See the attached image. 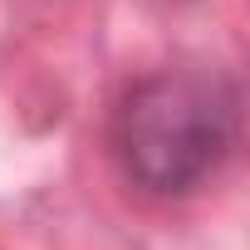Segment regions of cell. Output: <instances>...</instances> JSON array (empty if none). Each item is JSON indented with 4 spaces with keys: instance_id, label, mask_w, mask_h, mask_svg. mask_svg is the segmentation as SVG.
<instances>
[{
    "instance_id": "cell-1",
    "label": "cell",
    "mask_w": 250,
    "mask_h": 250,
    "mask_svg": "<svg viewBox=\"0 0 250 250\" xmlns=\"http://www.w3.org/2000/svg\"><path fill=\"white\" fill-rule=\"evenodd\" d=\"M240 143V93L221 69L167 64L123 88L108 118L113 162L138 196L187 201L211 187Z\"/></svg>"
}]
</instances>
